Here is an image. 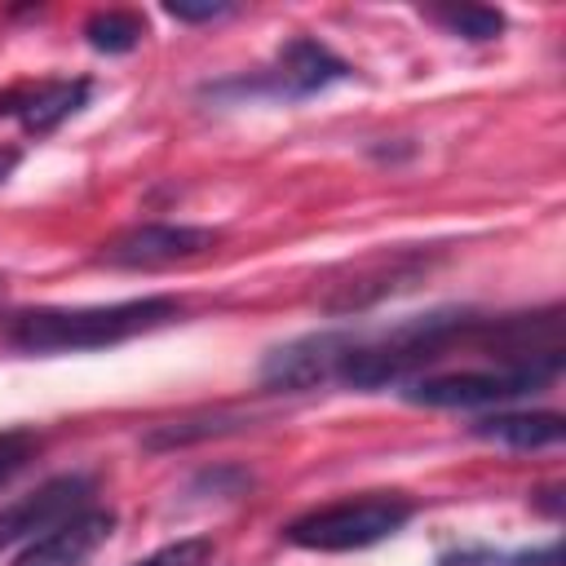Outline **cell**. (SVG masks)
Wrapping results in <instances>:
<instances>
[{"label":"cell","mask_w":566,"mask_h":566,"mask_svg":"<svg viewBox=\"0 0 566 566\" xmlns=\"http://www.w3.org/2000/svg\"><path fill=\"white\" fill-rule=\"evenodd\" d=\"M177 296H133L115 305H75V310H22L9 318V340L27 354H80L133 340L181 318Z\"/></svg>","instance_id":"obj_1"},{"label":"cell","mask_w":566,"mask_h":566,"mask_svg":"<svg viewBox=\"0 0 566 566\" xmlns=\"http://www.w3.org/2000/svg\"><path fill=\"white\" fill-rule=\"evenodd\" d=\"M557 376H562V349H539L522 358H491L482 367L420 371L416 380H407L402 398L420 407H495V402L539 394Z\"/></svg>","instance_id":"obj_2"},{"label":"cell","mask_w":566,"mask_h":566,"mask_svg":"<svg viewBox=\"0 0 566 566\" xmlns=\"http://www.w3.org/2000/svg\"><path fill=\"white\" fill-rule=\"evenodd\" d=\"M411 522V500L398 491H363L332 504H318L283 526V539L314 553H354L389 539Z\"/></svg>","instance_id":"obj_3"},{"label":"cell","mask_w":566,"mask_h":566,"mask_svg":"<svg viewBox=\"0 0 566 566\" xmlns=\"http://www.w3.org/2000/svg\"><path fill=\"white\" fill-rule=\"evenodd\" d=\"M221 243V230L212 226H172V221H146L124 234H115L102 248V261L115 270H159L177 261H195Z\"/></svg>","instance_id":"obj_4"},{"label":"cell","mask_w":566,"mask_h":566,"mask_svg":"<svg viewBox=\"0 0 566 566\" xmlns=\"http://www.w3.org/2000/svg\"><path fill=\"white\" fill-rule=\"evenodd\" d=\"M354 66L345 57H336L323 40H310V35H296L283 44L279 53V66L261 80H234V84H217V88H243V93H274V97H310V93H323L327 84H340L349 80Z\"/></svg>","instance_id":"obj_5"},{"label":"cell","mask_w":566,"mask_h":566,"mask_svg":"<svg viewBox=\"0 0 566 566\" xmlns=\"http://www.w3.org/2000/svg\"><path fill=\"white\" fill-rule=\"evenodd\" d=\"M93 495V478L84 473H57L49 478L44 486H35L31 495L13 500L4 513H0V553L9 544H27L35 535H44L49 526H57L62 517H71L75 509H84Z\"/></svg>","instance_id":"obj_6"},{"label":"cell","mask_w":566,"mask_h":566,"mask_svg":"<svg viewBox=\"0 0 566 566\" xmlns=\"http://www.w3.org/2000/svg\"><path fill=\"white\" fill-rule=\"evenodd\" d=\"M115 531V513L102 504H84L44 535L27 539L13 557V566H84Z\"/></svg>","instance_id":"obj_7"},{"label":"cell","mask_w":566,"mask_h":566,"mask_svg":"<svg viewBox=\"0 0 566 566\" xmlns=\"http://www.w3.org/2000/svg\"><path fill=\"white\" fill-rule=\"evenodd\" d=\"M345 345H349V332H310V336H296V340L279 345L265 358L261 380L270 389H314V385H327V380H336V367H340Z\"/></svg>","instance_id":"obj_8"},{"label":"cell","mask_w":566,"mask_h":566,"mask_svg":"<svg viewBox=\"0 0 566 566\" xmlns=\"http://www.w3.org/2000/svg\"><path fill=\"white\" fill-rule=\"evenodd\" d=\"M93 84L88 80H44V84H18L0 93V115H13L22 133L44 137L62 119H71L88 102Z\"/></svg>","instance_id":"obj_9"},{"label":"cell","mask_w":566,"mask_h":566,"mask_svg":"<svg viewBox=\"0 0 566 566\" xmlns=\"http://www.w3.org/2000/svg\"><path fill=\"white\" fill-rule=\"evenodd\" d=\"M473 433L486 442L513 447V451H539V447L562 442L566 420L557 411H495V416H482L473 424Z\"/></svg>","instance_id":"obj_10"},{"label":"cell","mask_w":566,"mask_h":566,"mask_svg":"<svg viewBox=\"0 0 566 566\" xmlns=\"http://www.w3.org/2000/svg\"><path fill=\"white\" fill-rule=\"evenodd\" d=\"M84 35H88V44H93L97 53H128V49L142 44L146 22H142V13H133V9H97V13L84 22Z\"/></svg>","instance_id":"obj_11"},{"label":"cell","mask_w":566,"mask_h":566,"mask_svg":"<svg viewBox=\"0 0 566 566\" xmlns=\"http://www.w3.org/2000/svg\"><path fill=\"white\" fill-rule=\"evenodd\" d=\"M438 566H562V544L548 539V544H539V548H522V553L460 548V553H447Z\"/></svg>","instance_id":"obj_12"},{"label":"cell","mask_w":566,"mask_h":566,"mask_svg":"<svg viewBox=\"0 0 566 566\" xmlns=\"http://www.w3.org/2000/svg\"><path fill=\"white\" fill-rule=\"evenodd\" d=\"M433 18L447 27V31H455V35H464V40H495L500 31H504V13L500 9H482V4H460V9H433Z\"/></svg>","instance_id":"obj_13"},{"label":"cell","mask_w":566,"mask_h":566,"mask_svg":"<svg viewBox=\"0 0 566 566\" xmlns=\"http://www.w3.org/2000/svg\"><path fill=\"white\" fill-rule=\"evenodd\" d=\"M208 562H212V539L208 535H186V539H172V544L155 548L137 566H208Z\"/></svg>","instance_id":"obj_14"},{"label":"cell","mask_w":566,"mask_h":566,"mask_svg":"<svg viewBox=\"0 0 566 566\" xmlns=\"http://www.w3.org/2000/svg\"><path fill=\"white\" fill-rule=\"evenodd\" d=\"M40 451V438L31 429H0V486L27 469V460Z\"/></svg>","instance_id":"obj_15"},{"label":"cell","mask_w":566,"mask_h":566,"mask_svg":"<svg viewBox=\"0 0 566 566\" xmlns=\"http://www.w3.org/2000/svg\"><path fill=\"white\" fill-rule=\"evenodd\" d=\"M226 13H234V4H186V0L168 4V18H177V22H217Z\"/></svg>","instance_id":"obj_16"},{"label":"cell","mask_w":566,"mask_h":566,"mask_svg":"<svg viewBox=\"0 0 566 566\" xmlns=\"http://www.w3.org/2000/svg\"><path fill=\"white\" fill-rule=\"evenodd\" d=\"M13 164H18V150H0V181L13 172Z\"/></svg>","instance_id":"obj_17"}]
</instances>
